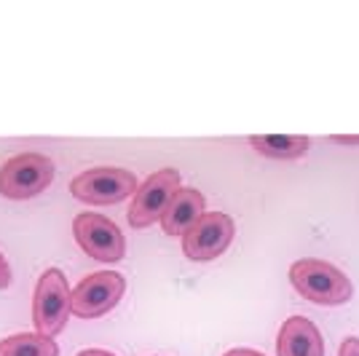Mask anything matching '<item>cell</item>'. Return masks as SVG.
I'll return each instance as SVG.
<instances>
[{
    "mask_svg": "<svg viewBox=\"0 0 359 356\" xmlns=\"http://www.w3.org/2000/svg\"><path fill=\"white\" fill-rule=\"evenodd\" d=\"M290 282L300 297L311 300L316 306H344L351 300V282L344 271L330 266L325 260L303 257L290 268Z\"/></svg>",
    "mask_w": 359,
    "mask_h": 356,
    "instance_id": "cell-1",
    "label": "cell"
},
{
    "mask_svg": "<svg viewBox=\"0 0 359 356\" xmlns=\"http://www.w3.org/2000/svg\"><path fill=\"white\" fill-rule=\"evenodd\" d=\"M70 300H73V292L60 268L43 271V276L38 279V287H35V300H32V322H35L38 335H46V338L60 335L70 316Z\"/></svg>",
    "mask_w": 359,
    "mask_h": 356,
    "instance_id": "cell-2",
    "label": "cell"
},
{
    "mask_svg": "<svg viewBox=\"0 0 359 356\" xmlns=\"http://www.w3.org/2000/svg\"><path fill=\"white\" fill-rule=\"evenodd\" d=\"M54 179V163L41 153H19L0 166V193L6 198H32Z\"/></svg>",
    "mask_w": 359,
    "mask_h": 356,
    "instance_id": "cell-3",
    "label": "cell"
},
{
    "mask_svg": "<svg viewBox=\"0 0 359 356\" xmlns=\"http://www.w3.org/2000/svg\"><path fill=\"white\" fill-rule=\"evenodd\" d=\"M137 177L126 169H113V166H100V169H89L83 174L70 182V193L83 201V204H94V207H110L118 204L123 198L137 193Z\"/></svg>",
    "mask_w": 359,
    "mask_h": 356,
    "instance_id": "cell-4",
    "label": "cell"
},
{
    "mask_svg": "<svg viewBox=\"0 0 359 356\" xmlns=\"http://www.w3.org/2000/svg\"><path fill=\"white\" fill-rule=\"evenodd\" d=\"M123 289H126V282L116 271L91 273L86 279H81V284L73 289L70 313L78 316V319L105 316L107 311H113L118 306V300L123 297Z\"/></svg>",
    "mask_w": 359,
    "mask_h": 356,
    "instance_id": "cell-5",
    "label": "cell"
},
{
    "mask_svg": "<svg viewBox=\"0 0 359 356\" xmlns=\"http://www.w3.org/2000/svg\"><path fill=\"white\" fill-rule=\"evenodd\" d=\"M180 188V172L177 169H161L153 172L140 188H137L132 207H129V223L132 228H148L164 217L169 201L175 198Z\"/></svg>",
    "mask_w": 359,
    "mask_h": 356,
    "instance_id": "cell-6",
    "label": "cell"
},
{
    "mask_svg": "<svg viewBox=\"0 0 359 356\" xmlns=\"http://www.w3.org/2000/svg\"><path fill=\"white\" fill-rule=\"evenodd\" d=\"M73 233L78 247L94 260L118 263L126 254V241H123L121 228L102 214H94V212L78 214L73 223Z\"/></svg>",
    "mask_w": 359,
    "mask_h": 356,
    "instance_id": "cell-7",
    "label": "cell"
},
{
    "mask_svg": "<svg viewBox=\"0 0 359 356\" xmlns=\"http://www.w3.org/2000/svg\"><path fill=\"white\" fill-rule=\"evenodd\" d=\"M231 241H233V220L223 212H207L182 236V252L194 263H207L220 257Z\"/></svg>",
    "mask_w": 359,
    "mask_h": 356,
    "instance_id": "cell-8",
    "label": "cell"
},
{
    "mask_svg": "<svg viewBox=\"0 0 359 356\" xmlns=\"http://www.w3.org/2000/svg\"><path fill=\"white\" fill-rule=\"evenodd\" d=\"M276 354L279 356H325V343L311 319L306 316H290L276 338Z\"/></svg>",
    "mask_w": 359,
    "mask_h": 356,
    "instance_id": "cell-9",
    "label": "cell"
},
{
    "mask_svg": "<svg viewBox=\"0 0 359 356\" xmlns=\"http://www.w3.org/2000/svg\"><path fill=\"white\" fill-rule=\"evenodd\" d=\"M204 204H207V198L196 188H180L161 217V228L166 236H185L196 220L204 214Z\"/></svg>",
    "mask_w": 359,
    "mask_h": 356,
    "instance_id": "cell-10",
    "label": "cell"
},
{
    "mask_svg": "<svg viewBox=\"0 0 359 356\" xmlns=\"http://www.w3.org/2000/svg\"><path fill=\"white\" fill-rule=\"evenodd\" d=\"M250 145H252L260 156L266 158H276V161H295L303 158L309 148H311V139L303 137V134H255L250 137Z\"/></svg>",
    "mask_w": 359,
    "mask_h": 356,
    "instance_id": "cell-11",
    "label": "cell"
},
{
    "mask_svg": "<svg viewBox=\"0 0 359 356\" xmlns=\"http://www.w3.org/2000/svg\"><path fill=\"white\" fill-rule=\"evenodd\" d=\"M0 356H60L54 338L38 332H19L0 341Z\"/></svg>",
    "mask_w": 359,
    "mask_h": 356,
    "instance_id": "cell-12",
    "label": "cell"
},
{
    "mask_svg": "<svg viewBox=\"0 0 359 356\" xmlns=\"http://www.w3.org/2000/svg\"><path fill=\"white\" fill-rule=\"evenodd\" d=\"M338 356H359V338H346V341L341 343Z\"/></svg>",
    "mask_w": 359,
    "mask_h": 356,
    "instance_id": "cell-13",
    "label": "cell"
},
{
    "mask_svg": "<svg viewBox=\"0 0 359 356\" xmlns=\"http://www.w3.org/2000/svg\"><path fill=\"white\" fill-rule=\"evenodd\" d=\"M11 284V268H8V260L0 254V289H6Z\"/></svg>",
    "mask_w": 359,
    "mask_h": 356,
    "instance_id": "cell-14",
    "label": "cell"
},
{
    "mask_svg": "<svg viewBox=\"0 0 359 356\" xmlns=\"http://www.w3.org/2000/svg\"><path fill=\"white\" fill-rule=\"evenodd\" d=\"M223 356H266V354H260V351H252V348H231L228 354Z\"/></svg>",
    "mask_w": 359,
    "mask_h": 356,
    "instance_id": "cell-15",
    "label": "cell"
},
{
    "mask_svg": "<svg viewBox=\"0 0 359 356\" xmlns=\"http://www.w3.org/2000/svg\"><path fill=\"white\" fill-rule=\"evenodd\" d=\"M332 142H341V145H359V137H330Z\"/></svg>",
    "mask_w": 359,
    "mask_h": 356,
    "instance_id": "cell-16",
    "label": "cell"
},
{
    "mask_svg": "<svg viewBox=\"0 0 359 356\" xmlns=\"http://www.w3.org/2000/svg\"><path fill=\"white\" fill-rule=\"evenodd\" d=\"M78 356H116V354H110V351H100V348H86V351H81Z\"/></svg>",
    "mask_w": 359,
    "mask_h": 356,
    "instance_id": "cell-17",
    "label": "cell"
}]
</instances>
